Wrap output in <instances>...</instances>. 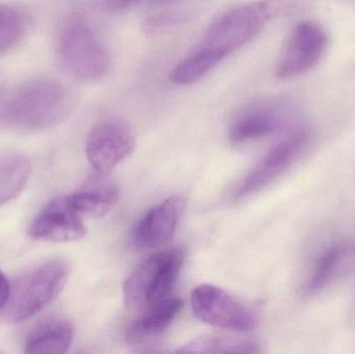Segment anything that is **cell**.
<instances>
[{
    "mask_svg": "<svg viewBox=\"0 0 355 354\" xmlns=\"http://www.w3.org/2000/svg\"><path fill=\"white\" fill-rule=\"evenodd\" d=\"M74 108L70 89L55 79H29L4 94L0 102V126L39 132L62 124Z\"/></svg>",
    "mask_w": 355,
    "mask_h": 354,
    "instance_id": "cell-1",
    "label": "cell"
},
{
    "mask_svg": "<svg viewBox=\"0 0 355 354\" xmlns=\"http://www.w3.org/2000/svg\"><path fill=\"white\" fill-rule=\"evenodd\" d=\"M286 0H260L236 6L215 19L202 41L189 52L194 62L210 73L217 64L252 41L285 6Z\"/></svg>",
    "mask_w": 355,
    "mask_h": 354,
    "instance_id": "cell-2",
    "label": "cell"
},
{
    "mask_svg": "<svg viewBox=\"0 0 355 354\" xmlns=\"http://www.w3.org/2000/svg\"><path fill=\"white\" fill-rule=\"evenodd\" d=\"M55 47L64 72L80 82H97L112 68L110 50L81 17H67L60 22Z\"/></svg>",
    "mask_w": 355,
    "mask_h": 354,
    "instance_id": "cell-3",
    "label": "cell"
},
{
    "mask_svg": "<svg viewBox=\"0 0 355 354\" xmlns=\"http://www.w3.org/2000/svg\"><path fill=\"white\" fill-rule=\"evenodd\" d=\"M70 276L67 262L50 260L26 272L10 285V294L1 310L4 320L21 324L45 309L64 290Z\"/></svg>",
    "mask_w": 355,
    "mask_h": 354,
    "instance_id": "cell-4",
    "label": "cell"
},
{
    "mask_svg": "<svg viewBox=\"0 0 355 354\" xmlns=\"http://www.w3.org/2000/svg\"><path fill=\"white\" fill-rule=\"evenodd\" d=\"M181 249L158 251L141 264L125 282V305L133 311L146 310L168 299L183 266Z\"/></svg>",
    "mask_w": 355,
    "mask_h": 354,
    "instance_id": "cell-5",
    "label": "cell"
},
{
    "mask_svg": "<svg viewBox=\"0 0 355 354\" xmlns=\"http://www.w3.org/2000/svg\"><path fill=\"white\" fill-rule=\"evenodd\" d=\"M191 310L202 324L233 332H250L258 324L256 315L227 291L215 285L196 287L190 297Z\"/></svg>",
    "mask_w": 355,
    "mask_h": 354,
    "instance_id": "cell-6",
    "label": "cell"
},
{
    "mask_svg": "<svg viewBox=\"0 0 355 354\" xmlns=\"http://www.w3.org/2000/svg\"><path fill=\"white\" fill-rule=\"evenodd\" d=\"M135 149V135L129 124L120 118H107L92 129L85 153L93 170L104 175L130 157Z\"/></svg>",
    "mask_w": 355,
    "mask_h": 354,
    "instance_id": "cell-7",
    "label": "cell"
},
{
    "mask_svg": "<svg viewBox=\"0 0 355 354\" xmlns=\"http://www.w3.org/2000/svg\"><path fill=\"white\" fill-rule=\"evenodd\" d=\"M310 141L306 131L291 133L271 148L263 159L238 185L235 199H244L269 186L297 161Z\"/></svg>",
    "mask_w": 355,
    "mask_h": 354,
    "instance_id": "cell-8",
    "label": "cell"
},
{
    "mask_svg": "<svg viewBox=\"0 0 355 354\" xmlns=\"http://www.w3.org/2000/svg\"><path fill=\"white\" fill-rule=\"evenodd\" d=\"M327 45V35L316 23L306 21L296 25L275 68L277 78H293L308 72L320 60Z\"/></svg>",
    "mask_w": 355,
    "mask_h": 354,
    "instance_id": "cell-9",
    "label": "cell"
},
{
    "mask_svg": "<svg viewBox=\"0 0 355 354\" xmlns=\"http://www.w3.org/2000/svg\"><path fill=\"white\" fill-rule=\"evenodd\" d=\"M285 118V109L275 100H258L245 104L232 118L230 143L242 145L264 139L279 131Z\"/></svg>",
    "mask_w": 355,
    "mask_h": 354,
    "instance_id": "cell-10",
    "label": "cell"
},
{
    "mask_svg": "<svg viewBox=\"0 0 355 354\" xmlns=\"http://www.w3.org/2000/svg\"><path fill=\"white\" fill-rule=\"evenodd\" d=\"M81 218L69 204L66 195L56 197L35 216L28 234L35 240L47 242H73L87 234Z\"/></svg>",
    "mask_w": 355,
    "mask_h": 354,
    "instance_id": "cell-11",
    "label": "cell"
},
{
    "mask_svg": "<svg viewBox=\"0 0 355 354\" xmlns=\"http://www.w3.org/2000/svg\"><path fill=\"white\" fill-rule=\"evenodd\" d=\"M184 209L185 201L180 197H168L152 208L135 224L133 245L139 249H153L166 245L174 237Z\"/></svg>",
    "mask_w": 355,
    "mask_h": 354,
    "instance_id": "cell-12",
    "label": "cell"
},
{
    "mask_svg": "<svg viewBox=\"0 0 355 354\" xmlns=\"http://www.w3.org/2000/svg\"><path fill=\"white\" fill-rule=\"evenodd\" d=\"M355 265V242L331 245L318 258L304 285L306 295H316Z\"/></svg>",
    "mask_w": 355,
    "mask_h": 354,
    "instance_id": "cell-13",
    "label": "cell"
},
{
    "mask_svg": "<svg viewBox=\"0 0 355 354\" xmlns=\"http://www.w3.org/2000/svg\"><path fill=\"white\" fill-rule=\"evenodd\" d=\"M183 307V301L179 297H168L152 307L144 310L127 330V340L130 343H143L162 336Z\"/></svg>",
    "mask_w": 355,
    "mask_h": 354,
    "instance_id": "cell-14",
    "label": "cell"
},
{
    "mask_svg": "<svg viewBox=\"0 0 355 354\" xmlns=\"http://www.w3.org/2000/svg\"><path fill=\"white\" fill-rule=\"evenodd\" d=\"M74 340V328L64 319H50L35 328L24 343V353L62 354L70 349Z\"/></svg>",
    "mask_w": 355,
    "mask_h": 354,
    "instance_id": "cell-15",
    "label": "cell"
},
{
    "mask_svg": "<svg viewBox=\"0 0 355 354\" xmlns=\"http://www.w3.org/2000/svg\"><path fill=\"white\" fill-rule=\"evenodd\" d=\"M66 197L81 218H101L118 201L119 191L112 183L97 182Z\"/></svg>",
    "mask_w": 355,
    "mask_h": 354,
    "instance_id": "cell-16",
    "label": "cell"
},
{
    "mask_svg": "<svg viewBox=\"0 0 355 354\" xmlns=\"http://www.w3.org/2000/svg\"><path fill=\"white\" fill-rule=\"evenodd\" d=\"M31 174L28 157L15 152H0V206L22 193Z\"/></svg>",
    "mask_w": 355,
    "mask_h": 354,
    "instance_id": "cell-17",
    "label": "cell"
},
{
    "mask_svg": "<svg viewBox=\"0 0 355 354\" xmlns=\"http://www.w3.org/2000/svg\"><path fill=\"white\" fill-rule=\"evenodd\" d=\"M257 343L231 337L208 336L196 339L176 349L177 353H220L243 354L259 353Z\"/></svg>",
    "mask_w": 355,
    "mask_h": 354,
    "instance_id": "cell-18",
    "label": "cell"
},
{
    "mask_svg": "<svg viewBox=\"0 0 355 354\" xmlns=\"http://www.w3.org/2000/svg\"><path fill=\"white\" fill-rule=\"evenodd\" d=\"M28 18L23 8L10 3H0V56L12 50L26 33Z\"/></svg>",
    "mask_w": 355,
    "mask_h": 354,
    "instance_id": "cell-19",
    "label": "cell"
},
{
    "mask_svg": "<svg viewBox=\"0 0 355 354\" xmlns=\"http://www.w3.org/2000/svg\"><path fill=\"white\" fill-rule=\"evenodd\" d=\"M10 294V284L0 270V311L6 307Z\"/></svg>",
    "mask_w": 355,
    "mask_h": 354,
    "instance_id": "cell-20",
    "label": "cell"
},
{
    "mask_svg": "<svg viewBox=\"0 0 355 354\" xmlns=\"http://www.w3.org/2000/svg\"><path fill=\"white\" fill-rule=\"evenodd\" d=\"M6 75L3 74V72L0 71V102H1L2 98L4 96V91H6Z\"/></svg>",
    "mask_w": 355,
    "mask_h": 354,
    "instance_id": "cell-21",
    "label": "cell"
},
{
    "mask_svg": "<svg viewBox=\"0 0 355 354\" xmlns=\"http://www.w3.org/2000/svg\"><path fill=\"white\" fill-rule=\"evenodd\" d=\"M121 1H135V0H121Z\"/></svg>",
    "mask_w": 355,
    "mask_h": 354,
    "instance_id": "cell-22",
    "label": "cell"
}]
</instances>
